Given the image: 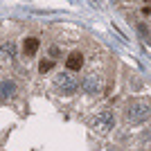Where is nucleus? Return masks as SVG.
<instances>
[{
	"label": "nucleus",
	"instance_id": "20e7f679",
	"mask_svg": "<svg viewBox=\"0 0 151 151\" xmlns=\"http://www.w3.org/2000/svg\"><path fill=\"white\" fill-rule=\"evenodd\" d=\"M81 90L86 95H97L101 90V77L95 75V72H88V75L81 79Z\"/></svg>",
	"mask_w": 151,
	"mask_h": 151
},
{
	"label": "nucleus",
	"instance_id": "9d476101",
	"mask_svg": "<svg viewBox=\"0 0 151 151\" xmlns=\"http://www.w3.org/2000/svg\"><path fill=\"white\" fill-rule=\"evenodd\" d=\"M145 2H151V0H145Z\"/></svg>",
	"mask_w": 151,
	"mask_h": 151
},
{
	"label": "nucleus",
	"instance_id": "39448f33",
	"mask_svg": "<svg viewBox=\"0 0 151 151\" xmlns=\"http://www.w3.org/2000/svg\"><path fill=\"white\" fill-rule=\"evenodd\" d=\"M14 59H16V43H14V41L2 43V45H0V65L12 63Z\"/></svg>",
	"mask_w": 151,
	"mask_h": 151
},
{
	"label": "nucleus",
	"instance_id": "7ed1b4c3",
	"mask_svg": "<svg viewBox=\"0 0 151 151\" xmlns=\"http://www.w3.org/2000/svg\"><path fill=\"white\" fill-rule=\"evenodd\" d=\"M90 126H93L95 133H108L115 126V113L113 111H101L90 120Z\"/></svg>",
	"mask_w": 151,
	"mask_h": 151
},
{
	"label": "nucleus",
	"instance_id": "423d86ee",
	"mask_svg": "<svg viewBox=\"0 0 151 151\" xmlns=\"http://www.w3.org/2000/svg\"><path fill=\"white\" fill-rule=\"evenodd\" d=\"M83 63H86L83 52H70V57L65 59V68L72 70V72H79V70L83 68Z\"/></svg>",
	"mask_w": 151,
	"mask_h": 151
},
{
	"label": "nucleus",
	"instance_id": "6e6552de",
	"mask_svg": "<svg viewBox=\"0 0 151 151\" xmlns=\"http://www.w3.org/2000/svg\"><path fill=\"white\" fill-rule=\"evenodd\" d=\"M52 68H54V59H45V61H41V63H38V72H41V75L50 72Z\"/></svg>",
	"mask_w": 151,
	"mask_h": 151
},
{
	"label": "nucleus",
	"instance_id": "f257e3e1",
	"mask_svg": "<svg viewBox=\"0 0 151 151\" xmlns=\"http://www.w3.org/2000/svg\"><path fill=\"white\" fill-rule=\"evenodd\" d=\"M54 88L63 95V97H72L77 90L81 88V83H79V77L72 72V70H61L57 77H54Z\"/></svg>",
	"mask_w": 151,
	"mask_h": 151
},
{
	"label": "nucleus",
	"instance_id": "f03ea898",
	"mask_svg": "<svg viewBox=\"0 0 151 151\" xmlns=\"http://www.w3.org/2000/svg\"><path fill=\"white\" fill-rule=\"evenodd\" d=\"M151 117V106L145 104V101H131L129 108H126V122H131V124H140V122H145Z\"/></svg>",
	"mask_w": 151,
	"mask_h": 151
},
{
	"label": "nucleus",
	"instance_id": "0eeeda50",
	"mask_svg": "<svg viewBox=\"0 0 151 151\" xmlns=\"http://www.w3.org/2000/svg\"><path fill=\"white\" fill-rule=\"evenodd\" d=\"M38 45H41V41H38L36 36L25 38V43H23V54H25V57H34L38 52Z\"/></svg>",
	"mask_w": 151,
	"mask_h": 151
},
{
	"label": "nucleus",
	"instance_id": "1a4fd4ad",
	"mask_svg": "<svg viewBox=\"0 0 151 151\" xmlns=\"http://www.w3.org/2000/svg\"><path fill=\"white\" fill-rule=\"evenodd\" d=\"M0 93L5 95V97H9V95L14 93V83L12 81H5V83H2V88H0Z\"/></svg>",
	"mask_w": 151,
	"mask_h": 151
}]
</instances>
